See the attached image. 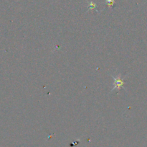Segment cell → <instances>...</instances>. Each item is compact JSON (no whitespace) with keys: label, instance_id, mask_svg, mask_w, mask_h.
<instances>
[{"label":"cell","instance_id":"obj_1","mask_svg":"<svg viewBox=\"0 0 147 147\" xmlns=\"http://www.w3.org/2000/svg\"><path fill=\"white\" fill-rule=\"evenodd\" d=\"M113 80H114L115 82V84H114V86H113V90L114 89H121V87H123V81L121 79L120 76H116V77H114L113 76Z\"/></svg>","mask_w":147,"mask_h":147}]
</instances>
